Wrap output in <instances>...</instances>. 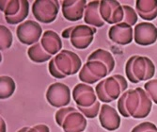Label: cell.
Returning <instances> with one entry per match:
<instances>
[{"label":"cell","instance_id":"obj_3","mask_svg":"<svg viewBox=\"0 0 157 132\" xmlns=\"http://www.w3.org/2000/svg\"><path fill=\"white\" fill-rule=\"evenodd\" d=\"M128 88L127 80L121 75H114L100 81L95 87V93L100 102L111 103L121 97Z\"/></svg>","mask_w":157,"mask_h":132},{"label":"cell","instance_id":"obj_11","mask_svg":"<svg viewBox=\"0 0 157 132\" xmlns=\"http://www.w3.org/2000/svg\"><path fill=\"white\" fill-rule=\"evenodd\" d=\"M134 40L139 46H151L157 41V27L151 22H141L135 26Z\"/></svg>","mask_w":157,"mask_h":132},{"label":"cell","instance_id":"obj_14","mask_svg":"<svg viewBox=\"0 0 157 132\" xmlns=\"http://www.w3.org/2000/svg\"><path fill=\"white\" fill-rule=\"evenodd\" d=\"M88 3L86 0H63L61 10L63 17L70 22H76L84 18Z\"/></svg>","mask_w":157,"mask_h":132},{"label":"cell","instance_id":"obj_6","mask_svg":"<svg viewBox=\"0 0 157 132\" xmlns=\"http://www.w3.org/2000/svg\"><path fill=\"white\" fill-rule=\"evenodd\" d=\"M52 60L58 71L64 77H70L77 74L82 68V61L79 56L71 50H61Z\"/></svg>","mask_w":157,"mask_h":132},{"label":"cell","instance_id":"obj_15","mask_svg":"<svg viewBox=\"0 0 157 132\" xmlns=\"http://www.w3.org/2000/svg\"><path fill=\"white\" fill-rule=\"evenodd\" d=\"M99 122L107 131H115L121 126V116L119 112L108 104H103L99 113Z\"/></svg>","mask_w":157,"mask_h":132},{"label":"cell","instance_id":"obj_21","mask_svg":"<svg viewBox=\"0 0 157 132\" xmlns=\"http://www.w3.org/2000/svg\"><path fill=\"white\" fill-rule=\"evenodd\" d=\"M16 89L14 79L9 76L0 77V99L5 100L13 95Z\"/></svg>","mask_w":157,"mask_h":132},{"label":"cell","instance_id":"obj_28","mask_svg":"<svg viewBox=\"0 0 157 132\" xmlns=\"http://www.w3.org/2000/svg\"><path fill=\"white\" fill-rule=\"evenodd\" d=\"M123 18H124V10H123V7L122 5H121L118 1L115 4V7H114L113 10V14H112V17L109 21L108 24L114 26V25H117L120 24L121 22H123Z\"/></svg>","mask_w":157,"mask_h":132},{"label":"cell","instance_id":"obj_18","mask_svg":"<svg viewBox=\"0 0 157 132\" xmlns=\"http://www.w3.org/2000/svg\"><path fill=\"white\" fill-rule=\"evenodd\" d=\"M136 11L143 20H154L157 17V0H137Z\"/></svg>","mask_w":157,"mask_h":132},{"label":"cell","instance_id":"obj_1","mask_svg":"<svg viewBox=\"0 0 157 132\" xmlns=\"http://www.w3.org/2000/svg\"><path fill=\"white\" fill-rule=\"evenodd\" d=\"M151 99L143 88L128 90L118 100V110L124 118L143 119L151 113Z\"/></svg>","mask_w":157,"mask_h":132},{"label":"cell","instance_id":"obj_31","mask_svg":"<svg viewBox=\"0 0 157 132\" xmlns=\"http://www.w3.org/2000/svg\"><path fill=\"white\" fill-rule=\"evenodd\" d=\"M157 126L151 122H144V123H141L137 126H136L131 132H146L149 130H156Z\"/></svg>","mask_w":157,"mask_h":132},{"label":"cell","instance_id":"obj_29","mask_svg":"<svg viewBox=\"0 0 157 132\" xmlns=\"http://www.w3.org/2000/svg\"><path fill=\"white\" fill-rule=\"evenodd\" d=\"M143 89L146 91L153 103L157 104V79H151L144 84Z\"/></svg>","mask_w":157,"mask_h":132},{"label":"cell","instance_id":"obj_12","mask_svg":"<svg viewBox=\"0 0 157 132\" xmlns=\"http://www.w3.org/2000/svg\"><path fill=\"white\" fill-rule=\"evenodd\" d=\"M72 96L77 107L89 108L98 101L95 90L90 85L86 83L76 84L73 89Z\"/></svg>","mask_w":157,"mask_h":132},{"label":"cell","instance_id":"obj_32","mask_svg":"<svg viewBox=\"0 0 157 132\" xmlns=\"http://www.w3.org/2000/svg\"><path fill=\"white\" fill-rule=\"evenodd\" d=\"M0 132H7V125L2 117L0 119Z\"/></svg>","mask_w":157,"mask_h":132},{"label":"cell","instance_id":"obj_8","mask_svg":"<svg viewBox=\"0 0 157 132\" xmlns=\"http://www.w3.org/2000/svg\"><path fill=\"white\" fill-rule=\"evenodd\" d=\"M108 74V68L104 62L100 61H90L82 66L78 78L82 83L90 85L105 79Z\"/></svg>","mask_w":157,"mask_h":132},{"label":"cell","instance_id":"obj_9","mask_svg":"<svg viewBox=\"0 0 157 132\" xmlns=\"http://www.w3.org/2000/svg\"><path fill=\"white\" fill-rule=\"evenodd\" d=\"M45 98L52 107L60 109L70 104L72 99V92L66 84L55 82L47 88Z\"/></svg>","mask_w":157,"mask_h":132},{"label":"cell","instance_id":"obj_7","mask_svg":"<svg viewBox=\"0 0 157 132\" xmlns=\"http://www.w3.org/2000/svg\"><path fill=\"white\" fill-rule=\"evenodd\" d=\"M59 7L58 0H36L32 4V13L38 22L50 24L58 17Z\"/></svg>","mask_w":157,"mask_h":132},{"label":"cell","instance_id":"obj_4","mask_svg":"<svg viewBox=\"0 0 157 132\" xmlns=\"http://www.w3.org/2000/svg\"><path fill=\"white\" fill-rule=\"evenodd\" d=\"M55 120L64 132H84L87 128V118L74 107H64L56 110Z\"/></svg>","mask_w":157,"mask_h":132},{"label":"cell","instance_id":"obj_16","mask_svg":"<svg viewBox=\"0 0 157 132\" xmlns=\"http://www.w3.org/2000/svg\"><path fill=\"white\" fill-rule=\"evenodd\" d=\"M40 45L51 56L58 55L62 50V40L60 36L54 30H46L40 38Z\"/></svg>","mask_w":157,"mask_h":132},{"label":"cell","instance_id":"obj_19","mask_svg":"<svg viewBox=\"0 0 157 132\" xmlns=\"http://www.w3.org/2000/svg\"><path fill=\"white\" fill-rule=\"evenodd\" d=\"M90 61H100V62H104L108 68L109 74L113 72L114 68H115V65H116L115 58H113L112 54L109 51L105 50L103 48L96 49L95 51L90 53V56L88 57V62H90Z\"/></svg>","mask_w":157,"mask_h":132},{"label":"cell","instance_id":"obj_25","mask_svg":"<svg viewBox=\"0 0 157 132\" xmlns=\"http://www.w3.org/2000/svg\"><path fill=\"white\" fill-rule=\"evenodd\" d=\"M13 42V36L10 29L4 26H0V50L9 49Z\"/></svg>","mask_w":157,"mask_h":132},{"label":"cell","instance_id":"obj_20","mask_svg":"<svg viewBox=\"0 0 157 132\" xmlns=\"http://www.w3.org/2000/svg\"><path fill=\"white\" fill-rule=\"evenodd\" d=\"M27 56L29 60L36 63H44L47 61H51L53 56L48 54L44 48H42L40 42H37L35 45L29 46L27 49Z\"/></svg>","mask_w":157,"mask_h":132},{"label":"cell","instance_id":"obj_22","mask_svg":"<svg viewBox=\"0 0 157 132\" xmlns=\"http://www.w3.org/2000/svg\"><path fill=\"white\" fill-rule=\"evenodd\" d=\"M29 13V3L27 0H21V10L14 16H5V20L10 25H17L25 22Z\"/></svg>","mask_w":157,"mask_h":132},{"label":"cell","instance_id":"obj_24","mask_svg":"<svg viewBox=\"0 0 157 132\" xmlns=\"http://www.w3.org/2000/svg\"><path fill=\"white\" fill-rule=\"evenodd\" d=\"M117 1L115 0H102L100 1V8L99 11L101 14V17L105 23H109L112 14H113V10L115 7Z\"/></svg>","mask_w":157,"mask_h":132},{"label":"cell","instance_id":"obj_30","mask_svg":"<svg viewBox=\"0 0 157 132\" xmlns=\"http://www.w3.org/2000/svg\"><path fill=\"white\" fill-rule=\"evenodd\" d=\"M17 132H50V128L46 125H37L34 126H25L19 129Z\"/></svg>","mask_w":157,"mask_h":132},{"label":"cell","instance_id":"obj_5","mask_svg":"<svg viewBox=\"0 0 157 132\" xmlns=\"http://www.w3.org/2000/svg\"><path fill=\"white\" fill-rule=\"evenodd\" d=\"M96 32V27L88 25H78L68 27L63 30L62 38L70 39L71 43L75 48L84 50L91 45Z\"/></svg>","mask_w":157,"mask_h":132},{"label":"cell","instance_id":"obj_23","mask_svg":"<svg viewBox=\"0 0 157 132\" xmlns=\"http://www.w3.org/2000/svg\"><path fill=\"white\" fill-rule=\"evenodd\" d=\"M0 10L4 16H14L21 10V0H1Z\"/></svg>","mask_w":157,"mask_h":132},{"label":"cell","instance_id":"obj_33","mask_svg":"<svg viewBox=\"0 0 157 132\" xmlns=\"http://www.w3.org/2000/svg\"><path fill=\"white\" fill-rule=\"evenodd\" d=\"M146 132H157V129L156 130H149V131H146Z\"/></svg>","mask_w":157,"mask_h":132},{"label":"cell","instance_id":"obj_17","mask_svg":"<svg viewBox=\"0 0 157 132\" xmlns=\"http://www.w3.org/2000/svg\"><path fill=\"white\" fill-rule=\"evenodd\" d=\"M100 1H90L88 3L85 10L84 14V22L88 26L93 27H102L105 26V22L103 21L101 14L99 11Z\"/></svg>","mask_w":157,"mask_h":132},{"label":"cell","instance_id":"obj_13","mask_svg":"<svg viewBox=\"0 0 157 132\" xmlns=\"http://www.w3.org/2000/svg\"><path fill=\"white\" fill-rule=\"evenodd\" d=\"M109 39L120 46H127L134 40V28L124 22L114 25L109 28Z\"/></svg>","mask_w":157,"mask_h":132},{"label":"cell","instance_id":"obj_26","mask_svg":"<svg viewBox=\"0 0 157 132\" xmlns=\"http://www.w3.org/2000/svg\"><path fill=\"white\" fill-rule=\"evenodd\" d=\"M101 103L100 101H97L94 105H92L91 107L89 108H84V107H77V110L84 114V116L87 119H93L96 118V117L99 115L100 113V110H101Z\"/></svg>","mask_w":157,"mask_h":132},{"label":"cell","instance_id":"obj_2","mask_svg":"<svg viewBox=\"0 0 157 132\" xmlns=\"http://www.w3.org/2000/svg\"><path fill=\"white\" fill-rule=\"evenodd\" d=\"M125 74L130 82L136 84L149 81L155 75V65L150 58L145 56H132L125 64Z\"/></svg>","mask_w":157,"mask_h":132},{"label":"cell","instance_id":"obj_10","mask_svg":"<svg viewBox=\"0 0 157 132\" xmlns=\"http://www.w3.org/2000/svg\"><path fill=\"white\" fill-rule=\"evenodd\" d=\"M42 34V27L37 21L33 20H26L18 25L16 28V35L20 42L30 46L40 41Z\"/></svg>","mask_w":157,"mask_h":132},{"label":"cell","instance_id":"obj_27","mask_svg":"<svg viewBox=\"0 0 157 132\" xmlns=\"http://www.w3.org/2000/svg\"><path fill=\"white\" fill-rule=\"evenodd\" d=\"M123 10H124V18L123 22L130 25L131 26H134L136 25L138 17H137V13L136 10H134L131 6L128 5H122Z\"/></svg>","mask_w":157,"mask_h":132}]
</instances>
